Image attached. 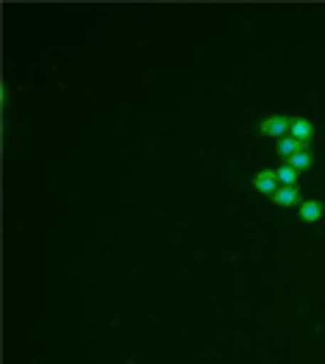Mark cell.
<instances>
[{
	"instance_id": "obj_1",
	"label": "cell",
	"mask_w": 325,
	"mask_h": 364,
	"mask_svg": "<svg viewBox=\"0 0 325 364\" xmlns=\"http://www.w3.org/2000/svg\"><path fill=\"white\" fill-rule=\"evenodd\" d=\"M289 125H292V117H287V114H267L259 120V134L272 136V139H284V136H289Z\"/></svg>"
},
{
	"instance_id": "obj_2",
	"label": "cell",
	"mask_w": 325,
	"mask_h": 364,
	"mask_svg": "<svg viewBox=\"0 0 325 364\" xmlns=\"http://www.w3.org/2000/svg\"><path fill=\"white\" fill-rule=\"evenodd\" d=\"M250 186H253L259 195H267V198H272V195L281 189V183H278V176H275V170H259V173L253 176Z\"/></svg>"
},
{
	"instance_id": "obj_3",
	"label": "cell",
	"mask_w": 325,
	"mask_h": 364,
	"mask_svg": "<svg viewBox=\"0 0 325 364\" xmlns=\"http://www.w3.org/2000/svg\"><path fill=\"white\" fill-rule=\"evenodd\" d=\"M289 136H295L297 142H303L309 148V142L314 139V125L306 117H292V125H289Z\"/></svg>"
},
{
	"instance_id": "obj_4",
	"label": "cell",
	"mask_w": 325,
	"mask_h": 364,
	"mask_svg": "<svg viewBox=\"0 0 325 364\" xmlns=\"http://www.w3.org/2000/svg\"><path fill=\"white\" fill-rule=\"evenodd\" d=\"M272 203L278 209H292V206H300V189L297 186H281L275 195H272Z\"/></svg>"
},
{
	"instance_id": "obj_5",
	"label": "cell",
	"mask_w": 325,
	"mask_h": 364,
	"mask_svg": "<svg viewBox=\"0 0 325 364\" xmlns=\"http://www.w3.org/2000/svg\"><path fill=\"white\" fill-rule=\"evenodd\" d=\"M275 151H278V156H281L284 161H289L295 153L306 151V145H303V142H297L295 136H284V139H278V142H275Z\"/></svg>"
},
{
	"instance_id": "obj_6",
	"label": "cell",
	"mask_w": 325,
	"mask_h": 364,
	"mask_svg": "<svg viewBox=\"0 0 325 364\" xmlns=\"http://www.w3.org/2000/svg\"><path fill=\"white\" fill-rule=\"evenodd\" d=\"M323 200H303L300 203V220L303 223H317L323 217Z\"/></svg>"
},
{
	"instance_id": "obj_7",
	"label": "cell",
	"mask_w": 325,
	"mask_h": 364,
	"mask_svg": "<svg viewBox=\"0 0 325 364\" xmlns=\"http://www.w3.org/2000/svg\"><path fill=\"white\" fill-rule=\"evenodd\" d=\"M287 164H289V167H295L297 173H303V170H311V164H314V156H311V151L306 148V151L295 153V156H292Z\"/></svg>"
},
{
	"instance_id": "obj_8",
	"label": "cell",
	"mask_w": 325,
	"mask_h": 364,
	"mask_svg": "<svg viewBox=\"0 0 325 364\" xmlns=\"http://www.w3.org/2000/svg\"><path fill=\"white\" fill-rule=\"evenodd\" d=\"M275 176H278V183L281 186H297V173L295 167H289V164H281L278 170H275Z\"/></svg>"
}]
</instances>
